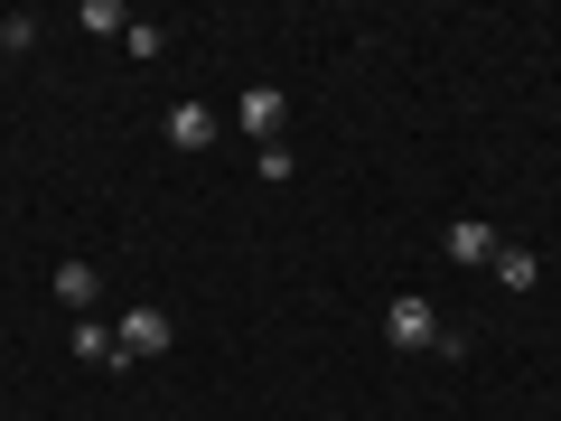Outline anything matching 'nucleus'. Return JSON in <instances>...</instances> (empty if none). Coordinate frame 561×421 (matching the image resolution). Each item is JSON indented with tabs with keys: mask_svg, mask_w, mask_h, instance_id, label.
Masks as SVG:
<instances>
[{
	"mask_svg": "<svg viewBox=\"0 0 561 421\" xmlns=\"http://www.w3.org/2000/svg\"><path fill=\"white\" fill-rule=\"evenodd\" d=\"M383 338H393L402 356H421V346H440V319H431V300H421V291H402V300L383 309Z\"/></svg>",
	"mask_w": 561,
	"mask_h": 421,
	"instance_id": "f03ea898",
	"label": "nucleus"
},
{
	"mask_svg": "<svg viewBox=\"0 0 561 421\" xmlns=\"http://www.w3.org/2000/svg\"><path fill=\"white\" fill-rule=\"evenodd\" d=\"M169 150H216V113H206V103H169Z\"/></svg>",
	"mask_w": 561,
	"mask_h": 421,
	"instance_id": "39448f33",
	"label": "nucleus"
},
{
	"mask_svg": "<svg viewBox=\"0 0 561 421\" xmlns=\"http://www.w3.org/2000/svg\"><path fill=\"white\" fill-rule=\"evenodd\" d=\"M76 20H84V29H94V38H122V29H131V20H122V0H84Z\"/></svg>",
	"mask_w": 561,
	"mask_h": 421,
	"instance_id": "1a4fd4ad",
	"label": "nucleus"
},
{
	"mask_svg": "<svg viewBox=\"0 0 561 421\" xmlns=\"http://www.w3.org/2000/svg\"><path fill=\"white\" fill-rule=\"evenodd\" d=\"M38 29H47V20H28V10H10V20H0V57H20V47H38Z\"/></svg>",
	"mask_w": 561,
	"mask_h": 421,
	"instance_id": "6e6552de",
	"label": "nucleus"
},
{
	"mask_svg": "<svg viewBox=\"0 0 561 421\" xmlns=\"http://www.w3.org/2000/svg\"><path fill=\"white\" fill-rule=\"evenodd\" d=\"M486 272H496L505 291H534V281H542V253H524V243H496V262H486Z\"/></svg>",
	"mask_w": 561,
	"mask_h": 421,
	"instance_id": "0eeeda50",
	"label": "nucleus"
},
{
	"mask_svg": "<svg viewBox=\"0 0 561 421\" xmlns=\"http://www.w3.org/2000/svg\"><path fill=\"white\" fill-rule=\"evenodd\" d=\"M280 113H290V103H280V84H243V94H234V122H243V132L262 140V150H272V132H280Z\"/></svg>",
	"mask_w": 561,
	"mask_h": 421,
	"instance_id": "7ed1b4c3",
	"label": "nucleus"
},
{
	"mask_svg": "<svg viewBox=\"0 0 561 421\" xmlns=\"http://www.w3.org/2000/svg\"><path fill=\"white\" fill-rule=\"evenodd\" d=\"M57 300L76 309V319H94V300H103V272H94L84 253H66V262H57Z\"/></svg>",
	"mask_w": 561,
	"mask_h": 421,
	"instance_id": "20e7f679",
	"label": "nucleus"
},
{
	"mask_svg": "<svg viewBox=\"0 0 561 421\" xmlns=\"http://www.w3.org/2000/svg\"><path fill=\"white\" fill-rule=\"evenodd\" d=\"M169 338H179V319L169 309H150V300H131L113 319V365H131V356H169Z\"/></svg>",
	"mask_w": 561,
	"mask_h": 421,
	"instance_id": "f257e3e1",
	"label": "nucleus"
},
{
	"mask_svg": "<svg viewBox=\"0 0 561 421\" xmlns=\"http://www.w3.org/2000/svg\"><path fill=\"white\" fill-rule=\"evenodd\" d=\"M440 253H449V262H496V225H486V216H459V225L440 235Z\"/></svg>",
	"mask_w": 561,
	"mask_h": 421,
	"instance_id": "423d86ee",
	"label": "nucleus"
},
{
	"mask_svg": "<svg viewBox=\"0 0 561 421\" xmlns=\"http://www.w3.org/2000/svg\"><path fill=\"white\" fill-rule=\"evenodd\" d=\"M122 47H131V57H160V47H169V29H150V20H131V29H122Z\"/></svg>",
	"mask_w": 561,
	"mask_h": 421,
	"instance_id": "9b49d317",
	"label": "nucleus"
},
{
	"mask_svg": "<svg viewBox=\"0 0 561 421\" xmlns=\"http://www.w3.org/2000/svg\"><path fill=\"white\" fill-rule=\"evenodd\" d=\"M76 356H84V365H113V328H94V319H76Z\"/></svg>",
	"mask_w": 561,
	"mask_h": 421,
	"instance_id": "9d476101",
	"label": "nucleus"
}]
</instances>
